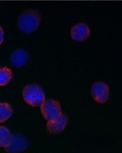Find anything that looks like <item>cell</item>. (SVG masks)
<instances>
[{"label":"cell","mask_w":122,"mask_h":153,"mask_svg":"<svg viewBox=\"0 0 122 153\" xmlns=\"http://www.w3.org/2000/svg\"><path fill=\"white\" fill-rule=\"evenodd\" d=\"M41 16L37 11L27 10L21 14L18 20V27L24 33L30 34L35 32L39 27Z\"/></svg>","instance_id":"cell-1"},{"label":"cell","mask_w":122,"mask_h":153,"mask_svg":"<svg viewBox=\"0 0 122 153\" xmlns=\"http://www.w3.org/2000/svg\"><path fill=\"white\" fill-rule=\"evenodd\" d=\"M23 97L25 102L32 106L36 107L42 104L44 95L42 89L36 84L26 85L23 90Z\"/></svg>","instance_id":"cell-2"},{"label":"cell","mask_w":122,"mask_h":153,"mask_svg":"<svg viewBox=\"0 0 122 153\" xmlns=\"http://www.w3.org/2000/svg\"><path fill=\"white\" fill-rule=\"evenodd\" d=\"M90 28L84 23H80L74 25L71 29V36L74 41L83 42L90 35Z\"/></svg>","instance_id":"cell-3"},{"label":"cell","mask_w":122,"mask_h":153,"mask_svg":"<svg viewBox=\"0 0 122 153\" xmlns=\"http://www.w3.org/2000/svg\"><path fill=\"white\" fill-rule=\"evenodd\" d=\"M42 113L45 118L52 121L56 118L59 112L57 103L52 100H48L43 103L41 107Z\"/></svg>","instance_id":"cell-4"},{"label":"cell","mask_w":122,"mask_h":153,"mask_svg":"<svg viewBox=\"0 0 122 153\" xmlns=\"http://www.w3.org/2000/svg\"><path fill=\"white\" fill-rule=\"evenodd\" d=\"M28 55L27 52L21 49H18L13 52L10 57V61L13 66L22 67L28 61Z\"/></svg>","instance_id":"cell-5"},{"label":"cell","mask_w":122,"mask_h":153,"mask_svg":"<svg viewBox=\"0 0 122 153\" xmlns=\"http://www.w3.org/2000/svg\"><path fill=\"white\" fill-rule=\"evenodd\" d=\"M94 97L99 102H104L107 96L108 88L106 85L101 82H96L92 86Z\"/></svg>","instance_id":"cell-6"},{"label":"cell","mask_w":122,"mask_h":153,"mask_svg":"<svg viewBox=\"0 0 122 153\" xmlns=\"http://www.w3.org/2000/svg\"><path fill=\"white\" fill-rule=\"evenodd\" d=\"M24 146V141L20 136L13 135L11 136L10 143L5 148L7 152H16L22 150Z\"/></svg>","instance_id":"cell-7"},{"label":"cell","mask_w":122,"mask_h":153,"mask_svg":"<svg viewBox=\"0 0 122 153\" xmlns=\"http://www.w3.org/2000/svg\"><path fill=\"white\" fill-rule=\"evenodd\" d=\"M12 77L11 70L7 67H0V86L9 83Z\"/></svg>","instance_id":"cell-8"},{"label":"cell","mask_w":122,"mask_h":153,"mask_svg":"<svg viewBox=\"0 0 122 153\" xmlns=\"http://www.w3.org/2000/svg\"><path fill=\"white\" fill-rule=\"evenodd\" d=\"M12 113V110L8 103H0V123L7 121Z\"/></svg>","instance_id":"cell-9"},{"label":"cell","mask_w":122,"mask_h":153,"mask_svg":"<svg viewBox=\"0 0 122 153\" xmlns=\"http://www.w3.org/2000/svg\"><path fill=\"white\" fill-rule=\"evenodd\" d=\"M10 131L4 126H0V147L5 148L8 146L11 139Z\"/></svg>","instance_id":"cell-10"},{"label":"cell","mask_w":122,"mask_h":153,"mask_svg":"<svg viewBox=\"0 0 122 153\" xmlns=\"http://www.w3.org/2000/svg\"><path fill=\"white\" fill-rule=\"evenodd\" d=\"M4 32L1 27L0 26V45L2 43L4 40Z\"/></svg>","instance_id":"cell-11"}]
</instances>
